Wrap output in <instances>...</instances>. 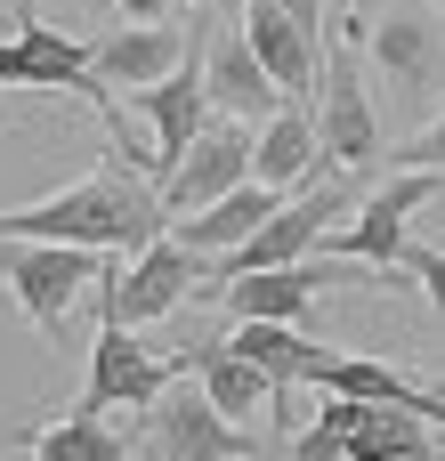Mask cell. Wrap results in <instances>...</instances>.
Segmentation results:
<instances>
[{
    "label": "cell",
    "mask_w": 445,
    "mask_h": 461,
    "mask_svg": "<svg viewBox=\"0 0 445 461\" xmlns=\"http://www.w3.org/2000/svg\"><path fill=\"white\" fill-rule=\"evenodd\" d=\"M162 227H170L162 186H154L146 170L114 162V154H105L89 178L41 194V203L0 211V235H8V243H65V251H97V259H105V251H114V259H138L146 243H162Z\"/></svg>",
    "instance_id": "6da1fadb"
},
{
    "label": "cell",
    "mask_w": 445,
    "mask_h": 461,
    "mask_svg": "<svg viewBox=\"0 0 445 461\" xmlns=\"http://www.w3.org/2000/svg\"><path fill=\"white\" fill-rule=\"evenodd\" d=\"M349 211H365V194H357V178L349 170H324V178H308L300 194H284V211L235 251V259H219V284L227 276H268V267H300V259H324V243L349 227Z\"/></svg>",
    "instance_id": "7a4b0ae2"
},
{
    "label": "cell",
    "mask_w": 445,
    "mask_h": 461,
    "mask_svg": "<svg viewBox=\"0 0 445 461\" xmlns=\"http://www.w3.org/2000/svg\"><path fill=\"white\" fill-rule=\"evenodd\" d=\"M105 259L97 251H65V243H8L0 235V284H8V300L24 308V324L41 332V340H57L65 332V316L89 300V292H105Z\"/></svg>",
    "instance_id": "3957f363"
},
{
    "label": "cell",
    "mask_w": 445,
    "mask_h": 461,
    "mask_svg": "<svg viewBox=\"0 0 445 461\" xmlns=\"http://www.w3.org/2000/svg\"><path fill=\"white\" fill-rule=\"evenodd\" d=\"M0 89H73L81 105L105 113V130L122 122V97L97 81V49L73 41V32H57L32 8H16V41H0Z\"/></svg>",
    "instance_id": "277c9868"
},
{
    "label": "cell",
    "mask_w": 445,
    "mask_h": 461,
    "mask_svg": "<svg viewBox=\"0 0 445 461\" xmlns=\"http://www.w3.org/2000/svg\"><path fill=\"white\" fill-rule=\"evenodd\" d=\"M178 373H186V357H154L130 324L97 316L89 381H81V405H73V413H89V421H105L114 405H122V413H154V405L170 397V381H178Z\"/></svg>",
    "instance_id": "5b68a950"
},
{
    "label": "cell",
    "mask_w": 445,
    "mask_h": 461,
    "mask_svg": "<svg viewBox=\"0 0 445 461\" xmlns=\"http://www.w3.org/2000/svg\"><path fill=\"white\" fill-rule=\"evenodd\" d=\"M316 138H324V162L332 170H373L381 162V113H373V89L357 73V16L324 41V97H316Z\"/></svg>",
    "instance_id": "8992f818"
},
{
    "label": "cell",
    "mask_w": 445,
    "mask_h": 461,
    "mask_svg": "<svg viewBox=\"0 0 445 461\" xmlns=\"http://www.w3.org/2000/svg\"><path fill=\"white\" fill-rule=\"evenodd\" d=\"M219 276V259H203V251H186L178 235H162V243H146L138 259H122V276H105V292H97V316H114V324H162V316H178L186 300H195V276Z\"/></svg>",
    "instance_id": "52a82bcc"
},
{
    "label": "cell",
    "mask_w": 445,
    "mask_h": 461,
    "mask_svg": "<svg viewBox=\"0 0 445 461\" xmlns=\"http://www.w3.org/2000/svg\"><path fill=\"white\" fill-rule=\"evenodd\" d=\"M332 284H381V292H397L405 276H373V267H349V259H300V267H268V276H227L219 300L235 308V324H308Z\"/></svg>",
    "instance_id": "ba28073f"
},
{
    "label": "cell",
    "mask_w": 445,
    "mask_h": 461,
    "mask_svg": "<svg viewBox=\"0 0 445 461\" xmlns=\"http://www.w3.org/2000/svg\"><path fill=\"white\" fill-rule=\"evenodd\" d=\"M357 49L373 57V73H381L405 105H422V97L445 89V24L430 8H381L373 24L357 16Z\"/></svg>",
    "instance_id": "9c48e42d"
},
{
    "label": "cell",
    "mask_w": 445,
    "mask_h": 461,
    "mask_svg": "<svg viewBox=\"0 0 445 461\" xmlns=\"http://www.w3.org/2000/svg\"><path fill=\"white\" fill-rule=\"evenodd\" d=\"M445 178L438 170H397L381 194H365V211L324 243V259H349V267H373V276H397L405 267V251H413V235H405V219L438 194Z\"/></svg>",
    "instance_id": "30bf717a"
},
{
    "label": "cell",
    "mask_w": 445,
    "mask_h": 461,
    "mask_svg": "<svg viewBox=\"0 0 445 461\" xmlns=\"http://www.w3.org/2000/svg\"><path fill=\"white\" fill-rule=\"evenodd\" d=\"M138 461H259V438L243 421H227L203 389H178L146 413V446Z\"/></svg>",
    "instance_id": "8fae6325"
},
{
    "label": "cell",
    "mask_w": 445,
    "mask_h": 461,
    "mask_svg": "<svg viewBox=\"0 0 445 461\" xmlns=\"http://www.w3.org/2000/svg\"><path fill=\"white\" fill-rule=\"evenodd\" d=\"M251 178V130L243 122H227V113H211V130L186 146V162L162 178V211L170 219H195V211H211L219 194H235Z\"/></svg>",
    "instance_id": "7c38bea8"
},
{
    "label": "cell",
    "mask_w": 445,
    "mask_h": 461,
    "mask_svg": "<svg viewBox=\"0 0 445 461\" xmlns=\"http://www.w3.org/2000/svg\"><path fill=\"white\" fill-rule=\"evenodd\" d=\"M130 113H138V122L154 130V186H162V178H170V170L186 162V146H195V138L211 130V89H203V49H195V57H186V65H178L170 81L138 89V97H130Z\"/></svg>",
    "instance_id": "4fadbf2b"
},
{
    "label": "cell",
    "mask_w": 445,
    "mask_h": 461,
    "mask_svg": "<svg viewBox=\"0 0 445 461\" xmlns=\"http://www.w3.org/2000/svg\"><path fill=\"white\" fill-rule=\"evenodd\" d=\"M195 49H203V32H186V24H170V16H154V24H122L114 41H97V81L122 89V97H138V89L170 81Z\"/></svg>",
    "instance_id": "5bb4252c"
},
{
    "label": "cell",
    "mask_w": 445,
    "mask_h": 461,
    "mask_svg": "<svg viewBox=\"0 0 445 461\" xmlns=\"http://www.w3.org/2000/svg\"><path fill=\"white\" fill-rule=\"evenodd\" d=\"M203 89H211V113H227V122H268V113H284V89H276L268 65L251 57L243 24H227V32L203 41Z\"/></svg>",
    "instance_id": "9a60e30c"
},
{
    "label": "cell",
    "mask_w": 445,
    "mask_h": 461,
    "mask_svg": "<svg viewBox=\"0 0 445 461\" xmlns=\"http://www.w3.org/2000/svg\"><path fill=\"white\" fill-rule=\"evenodd\" d=\"M243 41L284 97H324V41H308L276 0H243Z\"/></svg>",
    "instance_id": "2e32d148"
},
{
    "label": "cell",
    "mask_w": 445,
    "mask_h": 461,
    "mask_svg": "<svg viewBox=\"0 0 445 461\" xmlns=\"http://www.w3.org/2000/svg\"><path fill=\"white\" fill-rule=\"evenodd\" d=\"M251 178L276 186V194H300L308 178H324V138H316V113L308 105H284L259 122L251 138Z\"/></svg>",
    "instance_id": "e0dca14e"
},
{
    "label": "cell",
    "mask_w": 445,
    "mask_h": 461,
    "mask_svg": "<svg viewBox=\"0 0 445 461\" xmlns=\"http://www.w3.org/2000/svg\"><path fill=\"white\" fill-rule=\"evenodd\" d=\"M276 211H284V194H276V186H259V178H243V186H235V194H219L211 211L178 219V243H186V251H203V259H235V251H243Z\"/></svg>",
    "instance_id": "ac0fdd59"
},
{
    "label": "cell",
    "mask_w": 445,
    "mask_h": 461,
    "mask_svg": "<svg viewBox=\"0 0 445 461\" xmlns=\"http://www.w3.org/2000/svg\"><path fill=\"white\" fill-rule=\"evenodd\" d=\"M186 365H195L203 397H211L227 421H243V429H251V413H259V405H276V381H268L259 365H243L227 340H203V348H186Z\"/></svg>",
    "instance_id": "d6986e66"
},
{
    "label": "cell",
    "mask_w": 445,
    "mask_h": 461,
    "mask_svg": "<svg viewBox=\"0 0 445 461\" xmlns=\"http://www.w3.org/2000/svg\"><path fill=\"white\" fill-rule=\"evenodd\" d=\"M227 348H235L243 365H259L276 389H308V381H316V357H324V340H308L300 324H235Z\"/></svg>",
    "instance_id": "ffe728a7"
},
{
    "label": "cell",
    "mask_w": 445,
    "mask_h": 461,
    "mask_svg": "<svg viewBox=\"0 0 445 461\" xmlns=\"http://www.w3.org/2000/svg\"><path fill=\"white\" fill-rule=\"evenodd\" d=\"M24 461H130V446H122L105 421L65 413V421H49V429H32V438H24Z\"/></svg>",
    "instance_id": "44dd1931"
},
{
    "label": "cell",
    "mask_w": 445,
    "mask_h": 461,
    "mask_svg": "<svg viewBox=\"0 0 445 461\" xmlns=\"http://www.w3.org/2000/svg\"><path fill=\"white\" fill-rule=\"evenodd\" d=\"M381 170H438V178H445V113L422 130V138H405V146H381Z\"/></svg>",
    "instance_id": "7402d4cb"
},
{
    "label": "cell",
    "mask_w": 445,
    "mask_h": 461,
    "mask_svg": "<svg viewBox=\"0 0 445 461\" xmlns=\"http://www.w3.org/2000/svg\"><path fill=\"white\" fill-rule=\"evenodd\" d=\"M405 267L422 276V292H430V308L445 316V251H430V243H413V251H405Z\"/></svg>",
    "instance_id": "603a6c76"
},
{
    "label": "cell",
    "mask_w": 445,
    "mask_h": 461,
    "mask_svg": "<svg viewBox=\"0 0 445 461\" xmlns=\"http://www.w3.org/2000/svg\"><path fill=\"white\" fill-rule=\"evenodd\" d=\"M292 461H349V446L324 438V429H300V438H292Z\"/></svg>",
    "instance_id": "cb8c5ba5"
},
{
    "label": "cell",
    "mask_w": 445,
    "mask_h": 461,
    "mask_svg": "<svg viewBox=\"0 0 445 461\" xmlns=\"http://www.w3.org/2000/svg\"><path fill=\"white\" fill-rule=\"evenodd\" d=\"M276 8H284V16H292L308 41H332V32H324V0H276Z\"/></svg>",
    "instance_id": "d4e9b609"
},
{
    "label": "cell",
    "mask_w": 445,
    "mask_h": 461,
    "mask_svg": "<svg viewBox=\"0 0 445 461\" xmlns=\"http://www.w3.org/2000/svg\"><path fill=\"white\" fill-rule=\"evenodd\" d=\"M162 8H195V16H227V8H243V0H162Z\"/></svg>",
    "instance_id": "484cf974"
}]
</instances>
